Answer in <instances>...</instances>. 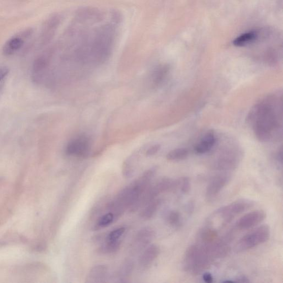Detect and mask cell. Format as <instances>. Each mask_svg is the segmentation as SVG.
Wrapping results in <instances>:
<instances>
[{
  "label": "cell",
  "instance_id": "6da1fadb",
  "mask_svg": "<svg viewBox=\"0 0 283 283\" xmlns=\"http://www.w3.org/2000/svg\"><path fill=\"white\" fill-rule=\"evenodd\" d=\"M275 106L274 99L263 101L253 107L247 116L255 136L262 142L271 140L280 127L278 112Z\"/></svg>",
  "mask_w": 283,
  "mask_h": 283
},
{
  "label": "cell",
  "instance_id": "7a4b0ae2",
  "mask_svg": "<svg viewBox=\"0 0 283 283\" xmlns=\"http://www.w3.org/2000/svg\"><path fill=\"white\" fill-rule=\"evenodd\" d=\"M214 260L208 250L203 245L193 244L185 251L183 267L188 274L198 275L209 268Z\"/></svg>",
  "mask_w": 283,
  "mask_h": 283
},
{
  "label": "cell",
  "instance_id": "3957f363",
  "mask_svg": "<svg viewBox=\"0 0 283 283\" xmlns=\"http://www.w3.org/2000/svg\"><path fill=\"white\" fill-rule=\"evenodd\" d=\"M270 237V229L267 225L250 231L238 241L235 246L237 253H242L266 242Z\"/></svg>",
  "mask_w": 283,
  "mask_h": 283
},
{
  "label": "cell",
  "instance_id": "277c9868",
  "mask_svg": "<svg viewBox=\"0 0 283 283\" xmlns=\"http://www.w3.org/2000/svg\"><path fill=\"white\" fill-rule=\"evenodd\" d=\"M254 205L253 201L250 200L239 199L220 207L213 213V216L222 219V225L224 226L230 223L236 216L250 209Z\"/></svg>",
  "mask_w": 283,
  "mask_h": 283
},
{
  "label": "cell",
  "instance_id": "5b68a950",
  "mask_svg": "<svg viewBox=\"0 0 283 283\" xmlns=\"http://www.w3.org/2000/svg\"><path fill=\"white\" fill-rule=\"evenodd\" d=\"M155 236L154 231L150 228H144L139 231L135 237L131 245V253L137 255L148 246Z\"/></svg>",
  "mask_w": 283,
  "mask_h": 283
},
{
  "label": "cell",
  "instance_id": "8992f818",
  "mask_svg": "<svg viewBox=\"0 0 283 283\" xmlns=\"http://www.w3.org/2000/svg\"><path fill=\"white\" fill-rule=\"evenodd\" d=\"M90 142L89 138L80 136L74 138L68 144L66 153L68 155L84 157L89 152Z\"/></svg>",
  "mask_w": 283,
  "mask_h": 283
},
{
  "label": "cell",
  "instance_id": "52a82bcc",
  "mask_svg": "<svg viewBox=\"0 0 283 283\" xmlns=\"http://www.w3.org/2000/svg\"><path fill=\"white\" fill-rule=\"evenodd\" d=\"M266 218V213L262 210L251 211L238 220L236 228L238 230H246L259 225Z\"/></svg>",
  "mask_w": 283,
  "mask_h": 283
},
{
  "label": "cell",
  "instance_id": "ba28073f",
  "mask_svg": "<svg viewBox=\"0 0 283 283\" xmlns=\"http://www.w3.org/2000/svg\"><path fill=\"white\" fill-rule=\"evenodd\" d=\"M230 181V176L226 173L218 174L213 177L207 185L206 197L208 200L215 199Z\"/></svg>",
  "mask_w": 283,
  "mask_h": 283
},
{
  "label": "cell",
  "instance_id": "9c48e42d",
  "mask_svg": "<svg viewBox=\"0 0 283 283\" xmlns=\"http://www.w3.org/2000/svg\"><path fill=\"white\" fill-rule=\"evenodd\" d=\"M33 30L27 29L17 35L12 37L5 44L3 53L6 55H11L20 49L23 45L25 40L32 35Z\"/></svg>",
  "mask_w": 283,
  "mask_h": 283
},
{
  "label": "cell",
  "instance_id": "30bf717a",
  "mask_svg": "<svg viewBox=\"0 0 283 283\" xmlns=\"http://www.w3.org/2000/svg\"><path fill=\"white\" fill-rule=\"evenodd\" d=\"M160 248L156 244H151L144 249L141 254L139 260L140 266L147 268L158 258L160 254Z\"/></svg>",
  "mask_w": 283,
  "mask_h": 283
},
{
  "label": "cell",
  "instance_id": "8fae6325",
  "mask_svg": "<svg viewBox=\"0 0 283 283\" xmlns=\"http://www.w3.org/2000/svg\"><path fill=\"white\" fill-rule=\"evenodd\" d=\"M216 142L215 135L212 131L205 134L201 138L194 147L195 152L198 154H203L207 152L214 146Z\"/></svg>",
  "mask_w": 283,
  "mask_h": 283
},
{
  "label": "cell",
  "instance_id": "7c38bea8",
  "mask_svg": "<svg viewBox=\"0 0 283 283\" xmlns=\"http://www.w3.org/2000/svg\"><path fill=\"white\" fill-rule=\"evenodd\" d=\"M108 269L105 265L93 267L87 273L85 282L87 283L103 282L108 275Z\"/></svg>",
  "mask_w": 283,
  "mask_h": 283
},
{
  "label": "cell",
  "instance_id": "4fadbf2b",
  "mask_svg": "<svg viewBox=\"0 0 283 283\" xmlns=\"http://www.w3.org/2000/svg\"><path fill=\"white\" fill-rule=\"evenodd\" d=\"M159 194L177 190V180L169 178H162L153 185Z\"/></svg>",
  "mask_w": 283,
  "mask_h": 283
},
{
  "label": "cell",
  "instance_id": "5bb4252c",
  "mask_svg": "<svg viewBox=\"0 0 283 283\" xmlns=\"http://www.w3.org/2000/svg\"><path fill=\"white\" fill-rule=\"evenodd\" d=\"M161 203V200L156 198L150 201L141 211V217L146 220L152 218L158 210Z\"/></svg>",
  "mask_w": 283,
  "mask_h": 283
},
{
  "label": "cell",
  "instance_id": "9a60e30c",
  "mask_svg": "<svg viewBox=\"0 0 283 283\" xmlns=\"http://www.w3.org/2000/svg\"><path fill=\"white\" fill-rule=\"evenodd\" d=\"M188 155V150L185 148H177L169 152L166 158L169 161L177 162L186 159Z\"/></svg>",
  "mask_w": 283,
  "mask_h": 283
},
{
  "label": "cell",
  "instance_id": "2e32d148",
  "mask_svg": "<svg viewBox=\"0 0 283 283\" xmlns=\"http://www.w3.org/2000/svg\"><path fill=\"white\" fill-rule=\"evenodd\" d=\"M257 35L254 32L245 33L238 36L233 42L235 46L242 47L253 42L256 39Z\"/></svg>",
  "mask_w": 283,
  "mask_h": 283
},
{
  "label": "cell",
  "instance_id": "e0dca14e",
  "mask_svg": "<svg viewBox=\"0 0 283 283\" xmlns=\"http://www.w3.org/2000/svg\"><path fill=\"white\" fill-rule=\"evenodd\" d=\"M169 67L167 66H163L156 69L153 74V81L155 85L160 84L165 80L169 72Z\"/></svg>",
  "mask_w": 283,
  "mask_h": 283
},
{
  "label": "cell",
  "instance_id": "ac0fdd59",
  "mask_svg": "<svg viewBox=\"0 0 283 283\" xmlns=\"http://www.w3.org/2000/svg\"><path fill=\"white\" fill-rule=\"evenodd\" d=\"M134 266L133 262L130 260L125 261L123 264L118 274L121 281L129 277L133 271Z\"/></svg>",
  "mask_w": 283,
  "mask_h": 283
},
{
  "label": "cell",
  "instance_id": "d6986e66",
  "mask_svg": "<svg viewBox=\"0 0 283 283\" xmlns=\"http://www.w3.org/2000/svg\"><path fill=\"white\" fill-rule=\"evenodd\" d=\"M120 246L119 241L111 242L106 241L104 244L100 248L99 251L100 253L104 254H110L116 253Z\"/></svg>",
  "mask_w": 283,
  "mask_h": 283
},
{
  "label": "cell",
  "instance_id": "ffe728a7",
  "mask_svg": "<svg viewBox=\"0 0 283 283\" xmlns=\"http://www.w3.org/2000/svg\"><path fill=\"white\" fill-rule=\"evenodd\" d=\"M165 218L169 225L177 227L180 224L181 216L180 212L177 211H169L167 213Z\"/></svg>",
  "mask_w": 283,
  "mask_h": 283
},
{
  "label": "cell",
  "instance_id": "44dd1931",
  "mask_svg": "<svg viewBox=\"0 0 283 283\" xmlns=\"http://www.w3.org/2000/svg\"><path fill=\"white\" fill-rule=\"evenodd\" d=\"M115 218V215L112 212L106 213L98 219L96 225L97 229L107 227L114 222Z\"/></svg>",
  "mask_w": 283,
  "mask_h": 283
},
{
  "label": "cell",
  "instance_id": "7402d4cb",
  "mask_svg": "<svg viewBox=\"0 0 283 283\" xmlns=\"http://www.w3.org/2000/svg\"><path fill=\"white\" fill-rule=\"evenodd\" d=\"M191 186L190 180L187 177L181 178L177 180V190L178 188L181 193L186 194L190 192Z\"/></svg>",
  "mask_w": 283,
  "mask_h": 283
},
{
  "label": "cell",
  "instance_id": "603a6c76",
  "mask_svg": "<svg viewBox=\"0 0 283 283\" xmlns=\"http://www.w3.org/2000/svg\"><path fill=\"white\" fill-rule=\"evenodd\" d=\"M124 228H118L110 232L106 238L107 241L117 242L122 237L125 232Z\"/></svg>",
  "mask_w": 283,
  "mask_h": 283
},
{
  "label": "cell",
  "instance_id": "cb8c5ba5",
  "mask_svg": "<svg viewBox=\"0 0 283 283\" xmlns=\"http://www.w3.org/2000/svg\"><path fill=\"white\" fill-rule=\"evenodd\" d=\"M161 146L160 144H156L155 145L150 147L146 152V155L147 156H151L156 154L157 153L159 152V150L161 149Z\"/></svg>",
  "mask_w": 283,
  "mask_h": 283
},
{
  "label": "cell",
  "instance_id": "d4e9b609",
  "mask_svg": "<svg viewBox=\"0 0 283 283\" xmlns=\"http://www.w3.org/2000/svg\"><path fill=\"white\" fill-rule=\"evenodd\" d=\"M9 69L7 67L0 68V81L9 74Z\"/></svg>",
  "mask_w": 283,
  "mask_h": 283
},
{
  "label": "cell",
  "instance_id": "484cf974",
  "mask_svg": "<svg viewBox=\"0 0 283 283\" xmlns=\"http://www.w3.org/2000/svg\"><path fill=\"white\" fill-rule=\"evenodd\" d=\"M203 280L207 283H211L213 282V278L211 273L207 272L205 273L203 276Z\"/></svg>",
  "mask_w": 283,
  "mask_h": 283
},
{
  "label": "cell",
  "instance_id": "4316f807",
  "mask_svg": "<svg viewBox=\"0 0 283 283\" xmlns=\"http://www.w3.org/2000/svg\"><path fill=\"white\" fill-rule=\"evenodd\" d=\"M237 280L235 282H249L248 279L245 276H240L236 279Z\"/></svg>",
  "mask_w": 283,
  "mask_h": 283
}]
</instances>
